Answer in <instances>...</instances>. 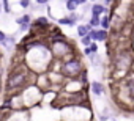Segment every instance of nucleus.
Listing matches in <instances>:
<instances>
[{
	"mask_svg": "<svg viewBox=\"0 0 134 121\" xmlns=\"http://www.w3.org/2000/svg\"><path fill=\"white\" fill-rule=\"evenodd\" d=\"M19 7L24 8V10L30 8V7H32V0H19Z\"/></svg>",
	"mask_w": 134,
	"mask_h": 121,
	"instance_id": "18",
	"label": "nucleus"
},
{
	"mask_svg": "<svg viewBox=\"0 0 134 121\" xmlns=\"http://www.w3.org/2000/svg\"><path fill=\"white\" fill-rule=\"evenodd\" d=\"M101 3H103L104 7H107V8H112V7L115 5V0H101Z\"/></svg>",
	"mask_w": 134,
	"mask_h": 121,
	"instance_id": "19",
	"label": "nucleus"
},
{
	"mask_svg": "<svg viewBox=\"0 0 134 121\" xmlns=\"http://www.w3.org/2000/svg\"><path fill=\"white\" fill-rule=\"evenodd\" d=\"M0 105H2V104H0Z\"/></svg>",
	"mask_w": 134,
	"mask_h": 121,
	"instance_id": "28",
	"label": "nucleus"
},
{
	"mask_svg": "<svg viewBox=\"0 0 134 121\" xmlns=\"http://www.w3.org/2000/svg\"><path fill=\"white\" fill-rule=\"evenodd\" d=\"M110 25H112V16H110V13L103 14V16H101V25H99V27L104 28V30H109Z\"/></svg>",
	"mask_w": 134,
	"mask_h": 121,
	"instance_id": "13",
	"label": "nucleus"
},
{
	"mask_svg": "<svg viewBox=\"0 0 134 121\" xmlns=\"http://www.w3.org/2000/svg\"><path fill=\"white\" fill-rule=\"evenodd\" d=\"M87 2H88V0H76V3H77L79 7H84V5H85Z\"/></svg>",
	"mask_w": 134,
	"mask_h": 121,
	"instance_id": "24",
	"label": "nucleus"
},
{
	"mask_svg": "<svg viewBox=\"0 0 134 121\" xmlns=\"http://www.w3.org/2000/svg\"><path fill=\"white\" fill-rule=\"evenodd\" d=\"M88 2H98V0H88Z\"/></svg>",
	"mask_w": 134,
	"mask_h": 121,
	"instance_id": "26",
	"label": "nucleus"
},
{
	"mask_svg": "<svg viewBox=\"0 0 134 121\" xmlns=\"http://www.w3.org/2000/svg\"><path fill=\"white\" fill-rule=\"evenodd\" d=\"M90 91H92L95 96H103L104 91H106V87H104L103 82H99V80H93V82L90 83Z\"/></svg>",
	"mask_w": 134,
	"mask_h": 121,
	"instance_id": "11",
	"label": "nucleus"
},
{
	"mask_svg": "<svg viewBox=\"0 0 134 121\" xmlns=\"http://www.w3.org/2000/svg\"><path fill=\"white\" fill-rule=\"evenodd\" d=\"M43 96H44V93L38 88L36 83L27 85V87L21 91V99H22L24 108L29 110V108H32V107H35V105H38V104H41V102H43Z\"/></svg>",
	"mask_w": 134,
	"mask_h": 121,
	"instance_id": "4",
	"label": "nucleus"
},
{
	"mask_svg": "<svg viewBox=\"0 0 134 121\" xmlns=\"http://www.w3.org/2000/svg\"><path fill=\"white\" fill-rule=\"evenodd\" d=\"M16 24L19 25L21 32H27L32 27V14H22L21 17H16Z\"/></svg>",
	"mask_w": 134,
	"mask_h": 121,
	"instance_id": "8",
	"label": "nucleus"
},
{
	"mask_svg": "<svg viewBox=\"0 0 134 121\" xmlns=\"http://www.w3.org/2000/svg\"><path fill=\"white\" fill-rule=\"evenodd\" d=\"M49 25L51 24H49V19L46 16H38L32 21V27L35 30H46V28H49Z\"/></svg>",
	"mask_w": 134,
	"mask_h": 121,
	"instance_id": "9",
	"label": "nucleus"
},
{
	"mask_svg": "<svg viewBox=\"0 0 134 121\" xmlns=\"http://www.w3.org/2000/svg\"><path fill=\"white\" fill-rule=\"evenodd\" d=\"M88 58H90V62H92V65H93L95 68L101 65V60H99V55H98V53H93V55H90Z\"/></svg>",
	"mask_w": 134,
	"mask_h": 121,
	"instance_id": "17",
	"label": "nucleus"
},
{
	"mask_svg": "<svg viewBox=\"0 0 134 121\" xmlns=\"http://www.w3.org/2000/svg\"><path fill=\"white\" fill-rule=\"evenodd\" d=\"M88 24H90L93 28H98V27L101 25V16H90Z\"/></svg>",
	"mask_w": 134,
	"mask_h": 121,
	"instance_id": "15",
	"label": "nucleus"
},
{
	"mask_svg": "<svg viewBox=\"0 0 134 121\" xmlns=\"http://www.w3.org/2000/svg\"><path fill=\"white\" fill-rule=\"evenodd\" d=\"M120 93L126 98L128 102H134V71H131L125 79L120 80Z\"/></svg>",
	"mask_w": 134,
	"mask_h": 121,
	"instance_id": "5",
	"label": "nucleus"
},
{
	"mask_svg": "<svg viewBox=\"0 0 134 121\" xmlns=\"http://www.w3.org/2000/svg\"><path fill=\"white\" fill-rule=\"evenodd\" d=\"M92 25L90 24H79L77 25V28H76V33H77V36L79 38H82V36H85V35H88L90 32H92Z\"/></svg>",
	"mask_w": 134,
	"mask_h": 121,
	"instance_id": "12",
	"label": "nucleus"
},
{
	"mask_svg": "<svg viewBox=\"0 0 134 121\" xmlns=\"http://www.w3.org/2000/svg\"><path fill=\"white\" fill-rule=\"evenodd\" d=\"M90 36L93 38L95 43H107V39H109V30H104V28H92Z\"/></svg>",
	"mask_w": 134,
	"mask_h": 121,
	"instance_id": "7",
	"label": "nucleus"
},
{
	"mask_svg": "<svg viewBox=\"0 0 134 121\" xmlns=\"http://www.w3.org/2000/svg\"><path fill=\"white\" fill-rule=\"evenodd\" d=\"M65 8L68 13H74L79 8V5L76 3V0H65Z\"/></svg>",
	"mask_w": 134,
	"mask_h": 121,
	"instance_id": "14",
	"label": "nucleus"
},
{
	"mask_svg": "<svg viewBox=\"0 0 134 121\" xmlns=\"http://www.w3.org/2000/svg\"><path fill=\"white\" fill-rule=\"evenodd\" d=\"M92 43H93V38H92V36H90V33H88V35H85V36H82V38H81V44H82V46H84V47H87V46H90V44H92Z\"/></svg>",
	"mask_w": 134,
	"mask_h": 121,
	"instance_id": "16",
	"label": "nucleus"
},
{
	"mask_svg": "<svg viewBox=\"0 0 134 121\" xmlns=\"http://www.w3.org/2000/svg\"><path fill=\"white\" fill-rule=\"evenodd\" d=\"M3 11V5H2V0H0V13Z\"/></svg>",
	"mask_w": 134,
	"mask_h": 121,
	"instance_id": "25",
	"label": "nucleus"
},
{
	"mask_svg": "<svg viewBox=\"0 0 134 121\" xmlns=\"http://www.w3.org/2000/svg\"><path fill=\"white\" fill-rule=\"evenodd\" d=\"M7 36H8V35H7L5 32H2V30H0V44H3V43L7 41Z\"/></svg>",
	"mask_w": 134,
	"mask_h": 121,
	"instance_id": "22",
	"label": "nucleus"
},
{
	"mask_svg": "<svg viewBox=\"0 0 134 121\" xmlns=\"http://www.w3.org/2000/svg\"><path fill=\"white\" fill-rule=\"evenodd\" d=\"M109 11H110V10H109L107 7H104L103 3H98V2L92 3V7H90L92 16H103V14H107Z\"/></svg>",
	"mask_w": 134,
	"mask_h": 121,
	"instance_id": "10",
	"label": "nucleus"
},
{
	"mask_svg": "<svg viewBox=\"0 0 134 121\" xmlns=\"http://www.w3.org/2000/svg\"><path fill=\"white\" fill-rule=\"evenodd\" d=\"M35 2H36L38 5H43V7H46V5L49 3V0H35Z\"/></svg>",
	"mask_w": 134,
	"mask_h": 121,
	"instance_id": "23",
	"label": "nucleus"
},
{
	"mask_svg": "<svg viewBox=\"0 0 134 121\" xmlns=\"http://www.w3.org/2000/svg\"><path fill=\"white\" fill-rule=\"evenodd\" d=\"M132 65H134V52L132 50H120L115 53L114 62H112V68H114V79H125L131 71H132Z\"/></svg>",
	"mask_w": 134,
	"mask_h": 121,
	"instance_id": "2",
	"label": "nucleus"
},
{
	"mask_svg": "<svg viewBox=\"0 0 134 121\" xmlns=\"http://www.w3.org/2000/svg\"><path fill=\"white\" fill-rule=\"evenodd\" d=\"M81 19H82V14H77L74 11V13H70L68 16H65V17L57 19V24L58 25H66V27H74V25H77V22Z\"/></svg>",
	"mask_w": 134,
	"mask_h": 121,
	"instance_id": "6",
	"label": "nucleus"
},
{
	"mask_svg": "<svg viewBox=\"0 0 134 121\" xmlns=\"http://www.w3.org/2000/svg\"><path fill=\"white\" fill-rule=\"evenodd\" d=\"M88 47H90L92 53H98V43H95V41H93V43H92V44H90Z\"/></svg>",
	"mask_w": 134,
	"mask_h": 121,
	"instance_id": "20",
	"label": "nucleus"
},
{
	"mask_svg": "<svg viewBox=\"0 0 134 121\" xmlns=\"http://www.w3.org/2000/svg\"><path fill=\"white\" fill-rule=\"evenodd\" d=\"M0 62H2V53H0Z\"/></svg>",
	"mask_w": 134,
	"mask_h": 121,
	"instance_id": "27",
	"label": "nucleus"
},
{
	"mask_svg": "<svg viewBox=\"0 0 134 121\" xmlns=\"http://www.w3.org/2000/svg\"><path fill=\"white\" fill-rule=\"evenodd\" d=\"M84 63H82V58L79 53L66 58L62 62V66H60V74L65 77V79H77L81 76V72L84 71Z\"/></svg>",
	"mask_w": 134,
	"mask_h": 121,
	"instance_id": "3",
	"label": "nucleus"
},
{
	"mask_svg": "<svg viewBox=\"0 0 134 121\" xmlns=\"http://www.w3.org/2000/svg\"><path fill=\"white\" fill-rule=\"evenodd\" d=\"M82 55H84V57H87V58H88V57H90V55H93V53H92V50H90V47H88V46H87V47H84V50H82Z\"/></svg>",
	"mask_w": 134,
	"mask_h": 121,
	"instance_id": "21",
	"label": "nucleus"
},
{
	"mask_svg": "<svg viewBox=\"0 0 134 121\" xmlns=\"http://www.w3.org/2000/svg\"><path fill=\"white\" fill-rule=\"evenodd\" d=\"M36 76L35 72H32L25 63H19L16 66H13L5 79V94H11V93H18L22 91L27 85L35 83L36 82Z\"/></svg>",
	"mask_w": 134,
	"mask_h": 121,
	"instance_id": "1",
	"label": "nucleus"
}]
</instances>
